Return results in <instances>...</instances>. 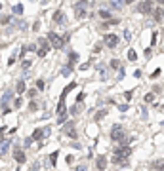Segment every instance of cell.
I'll return each instance as SVG.
<instances>
[{"mask_svg":"<svg viewBox=\"0 0 164 171\" xmlns=\"http://www.w3.org/2000/svg\"><path fill=\"white\" fill-rule=\"evenodd\" d=\"M31 65H33V61H31V59H23L21 61V67L25 68V71H27V68H31Z\"/></svg>","mask_w":164,"mask_h":171,"instance_id":"obj_28","label":"cell"},{"mask_svg":"<svg viewBox=\"0 0 164 171\" xmlns=\"http://www.w3.org/2000/svg\"><path fill=\"white\" fill-rule=\"evenodd\" d=\"M15 63V57H10V59H8V65H10V67H11V65H14Z\"/></svg>","mask_w":164,"mask_h":171,"instance_id":"obj_50","label":"cell"},{"mask_svg":"<svg viewBox=\"0 0 164 171\" xmlns=\"http://www.w3.org/2000/svg\"><path fill=\"white\" fill-rule=\"evenodd\" d=\"M69 114H71V116H77V114H80V103H74L73 107L69 108Z\"/></svg>","mask_w":164,"mask_h":171,"instance_id":"obj_18","label":"cell"},{"mask_svg":"<svg viewBox=\"0 0 164 171\" xmlns=\"http://www.w3.org/2000/svg\"><path fill=\"white\" fill-rule=\"evenodd\" d=\"M153 17H155V21H162V17H164V11L160 10V8H157V10L153 11Z\"/></svg>","mask_w":164,"mask_h":171,"instance_id":"obj_19","label":"cell"},{"mask_svg":"<svg viewBox=\"0 0 164 171\" xmlns=\"http://www.w3.org/2000/svg\"><path fill=\"white\" fill-rule=\"evenodd\" d=\"M124 38H126V42H128V40L132 38V32L130 31H124Z\"/></svg>","mask_w":164,"mask_h":171,"instance_id":"obj_45","label":"cell"},{"mask_svg":"<svg viewBox=\"0 0 164 171\" xmlns=\"http://www.w3.org/2000/svg\"><path fill=\"white\" fill-rule=\"evenodd\" d=\"M103 44H105L107 48H117L118 36L115 34V32H109V34H105V38H103Z\"/></svg>","mask_w":164,"mask_h":171,"instance_id":"obj_3","label":"cell"},{"mask_svg":"<svg viewBox=\"0 0 164 171\" xmlns=\"http://www.w3.org/2000/svg\"><path fill=\"white\" fill-rule=\"evenodd\" d=\"M11 146V139H2L0 141V154H6Z\"/></svg>","mask_w":164,"mask_h":171,"instance_id":"obj_11","label":"cell"},{"mask_svg":"<svg viewBox=\"0 0 164 171\" xmlns=\"http://www.w3.org/2000/svg\"><path fill=\"white\" fill-rule=\"evenodd\" d=\"M14 160L17 162V164H25L27 162V156H25V152H23L19 146H15L14 148Z\"/></svg>","mask_w":164,"mask_h":171,"instance_id":"obj_6","label":"cell"},{"mask_svg":"<svg viewBox=\"0 0 164 171\" xmlns=\"http://www.w3.org/2000/svg\"><path fill=\"white\" fill-rule=\"evenodd\" d=\"M128 108H130V105H120V107H118V110H120V112H126Z\"/></svg>","mask_w":164,"mask_h":171,"instance_id":"obj_44","label":"cell"},{"mask_svg":"<svg viewBox=\"0 0 164 171\" xmlns=\"http://www.w3.org/2000/svg\"><path fill=\"white\" fill-rule=\"evenodd\" d=\"M74 15H77V19H84V17H86V10H84L82 4H74Z\"/></svg>","mask_w":164,"mask_h":171,"instance_id":"obj_10","label":"cell"},{"mask_svg":"<svg viewBox=\"0 0 164 171\" xmlns=\"http://www.w3.org/2000/svg\"><path fill=\"white\" fill-rule=\"evenodd\" d=\"M0 23H2V25H10L11 17H10V15H4V17H0Z\"/></svg>","mask_w":164,"mask_h":171,"instance_id":"obj_29","label":"cell"},{"mask_svg":"<svg viewBox=\"0 0 164 171\" xmlns=\"http://www.w3.org/2000/svg\"><path fill=\"white\" fill-rule=\"evenodd\" d=\"M132 97H134V89H128V91H124V99H126V101H130Z\"/></svg>","mask_w":164,"mask_h":171,"instance_id":"obj_34","label":"cell"},{"mask_svg":"<svg viewBox=\"0 0 164 171\" xmlns=\"http://www.w3.org/2000/svg\"><path fill=\"white\" fill-rule=\"evenodd\" d=\"M38 44H40L42 48H50V50H52V46L48 44V40H46V38H38Z\"/></svg>","mask_w":164,"mask_h":171,"instance_id":"obj_33","label":"cell"},{"mask_svg":"<svg viewBox=\"0 0 164 171\" xmlns=\"http://www.w3.org/2000/svg\"><path fill=\"white\" fill-rule=\"evenodd\" d=\"M107 116V110L103 108V110H99V112H95V116H94V120L95 122H99V120H103V118Z\"/></svg>","mask_w":164,"mask_h":171,"instance_id":"obj_23","label":"cell"},{"mask_svg":"<svg viewBox=\"0 0 164 171\" xmlns=\"http://www.w3.org/2000/svg\"><path fill=\"white\" fill-rule=\"evenodd\" d=\"M31 137H33V141H40L42 137H44V129L37 128V129H34V131H33V135H31Z\"/></svg>","mask_w":164,"mask_h":171,"instance_id":"obj_16","label":"cell"},{"mask_svg":"<svg viewBox=\"0 0 164 171\" xmlns=\"http://www.w3.org/2000/svg\"><path fill=\"white\" fill-rule=\"evenodd\" d=\"M97 15H99L101 19H111V17H113V15H111V11H107V10H99Z\"/></svg>","mask_w":164,"mask_h":171,"instance_id":"obj_22","label":"cell"},{"mask_svg":"<svg viewBox=\"0 0 164 171\" xmlns=\"http://www.w3.org/2000/svg\"><path fill=\"white\" fill-rule=\"evenodd\" d=\"M157 32H153V34H151V46H155V44H157Z\"/></svg>","mask_w":164,"mask_h":171,"instance_id":"obj_40","label":"cell"},{"mask_svg":"<svg viewBox=\"0 0 164 171\" xmlns=\"http://www.w3.org/2000/svg\"><path fill=\"white\" fill-rule=\"evenodd\" d=\"M37 108H38V107H37V103H34V101H31V105H29V110H31V112H34Z\"/></svg>","mask_w":164,"mask_h":171,"instance_id":"obj_42","label":"cell"},{"mask_svg":"<svg viewBox=\"0 0 164 171\" xmlns=\"http://www.w3.org/2000/svg\"><path fill=\"white\" fill-rule=\"evenodd\" d=\"M124 76H126V71L120 67V68H118V78H117V80H124Z\"/></svg>","mask_w":164,"mask_h":171,"instance_id":"obj_38","label":"cell"},{"mask_svg":"<svg viewBox=\"0 0 164 171\" xmlns=\"http://www.w3.org/2000/svg\"><path fill=\"white\" fill-rule=\"evenodd\" d=\"M138 11L139 14H151V11H153V0H143L141 4H139L138 6Z\"/></svg>","mask_w":164,"mask_h":171,"instance_id":"obj_5","label":"cell"},{"mask_svg":"<svg viewBox=\"0 0 164 171\" xmlns=\"http://www.w3.org/2000/svg\"><path fill=\"white\" fill-rule=\"evenodd\" d=\"M153 101H155V91L147 93V95H145V103H153Z\"/></svg>","mask_w":164,"mask_h":171,"instance_id":"obj_31","label":"cell"},{"mask_svg":"<svg viewBox=\"0 0 164 171\" xmlns=\"http://www.w3.org/2000/svg\"><path fill=\"white\" fill-rule=\"evenodd\" d=\"M151 167L153 169H164V160H155L153 164H151Z\"/></svg>","mask_w":164,"mask_h":171,"instance_id":"obj_20","label":"cell"},{"mask_svg":"<svg viewBox=\"0 0 164 171\" xmlns=\"http://www.w3.org/2000/svg\"><path fill=\"white\" fill-rule=\"evenodd\" d=\"M48 42L54 50H63V46H65V40L61 36H57L55 32H48Z\"/></svg>","mask_w":164,"mask_h":171,"instance_id":"obj_1","label":"cell"},{"mask_svg":"<svg viewBox=\"0 0 164 171\" xmlns=\"http://www.w3.org/2000/svg\"><path fill=\"white\" fill-rule=\"evenodd\" d=\"M95 167L97 169H107V156H103V154H99L97 156V160H95Z\"/></svg>","mask_w":164,"mask_h":171,"instance_id":"obj_9","label":"cell"},{"mask_svg":"<svg viewBox=\"0 0 164 171\" xmlns=\"http://www.w3.org/2000/svg\"><path fill=\"white\" fill-rule=\"evenodd\" d=\"M141 118H143V120H147V118H149V112H147V108H145V107L141 108Z\"/></svg>","mask_w":164,"mask_h":171,"instance_id":"obj_39","label":"cell"},{"mask_svg":"<svg viewBox=\"0 0 164 171\" xmlns=\"http://www.w3.org/2000/svg\"><path fill=\"white\" fill-rule=\"evenodd\" d=\"M0 10H2V4H0Z\"/></svg>","mask_w":164,"mask_h":171,"instance_id":"obj_54","label":"cell"},{"mask_svg":"<svg viewBox=\"0 0 164 171\" xmlns=\"http://www.w3.org/2000/svg\"><path fill=\"white\" fill-rule=\"evenodd\" d=\"M65 162H67V164H73V162H74V156H67Z\"/></svg>","mask_w":164,"mask_h":171,"instance_id":"obj_48","label":"cell"},{"mask_svg":"<svg viewBox=\"0 0 164 171\" xmlns=\"http://www.w3.org/2000/svg\"><path fill=\"white\" fill-rule=\"evenodd\" d=\"M84 99H86V93H84V91H80V93L77 95V103H82Z\"/></svg>","mask_w":164,"mask_h":171,"instance_id":"obj_37","label":"cell"},{"mask_svg":"<svg viewBox=\"0 0 164 171\" xmlns=\"http://www.w3.org/2000/svg\"><path fill=\"white\" fill-rule=\"evenodd\" d=\"M115 154H117V156H122V158H130L132 148H130V146H120V148L115 150Z\"/></svg>","mask_w":164,"mask_h":171,"instance_id":"obj_8","label":"cell"},{"mask_svg":"<svg viewBox=\"0 0 164 171\" xmlns=\"http://www.w3.org/2000/svg\"><path fill=\"white\" fill-rule=\"evenodd\" d=\"M6 131V125H2V128H0V133H4Z\"/></svg>","mask_w":164,"mask_h":171,"instance_id":"obj_51","label":"cell"},{"mask_svg":"<svg viewBox=\"0 0 164 171\" xmlns=\"http://www.w3.org/2000/svg\"><path fill=\"white\" fill-rule=\"evenodd\" d=\"M124 2H126V4H132V2H134V0H124Z\"/></svg>","mask_w":164,"mask_h":171,"instance_id":"obj_53","label":"cell"},{"mask_svg":"<svg viewBox=\"0 0 164 171\" xmlns=\"http://www.w3.org/2000/svg\"><path fill=\"white\" fill-rule=\"evenodd\" d=\"M71 72H73V67H69V65L61 68V74H63V76H71Z\"/></svg>","mask_w":164,"mask_h":171,"instance_id":"obj_24","label":"cell"},{"mask_svg":"<svg viewBox=\"0 0 164 171\" xmlns=\"http://www.w3.org/2000/svg\"><path fill=\"white\" fill-rule=\"evenodd\" d=\"M29 48V51H37V44H31V46H27Z\"/></svg>","mask_w":164,"mask_h":171,"instance_id":"obj_49","label":"cell"},{"mask_svg":"<svg viewBox=\"0 0 164 171\" xmlns=\"http://www.w3.org/2000/svg\"><path fill=\"white\" fill-rule=\"evenodd\" d=\"M25 93H27V97H31V99H34V95H37L38 91H37V88H33V89H27Z\"/></svg>","mask_w":164,"mask_h":171,"instance_id":"obj_30","label":"cell"},{"mask_svg":"<svg viewBox=\"0 0 164 171\" xmlns=\"http://www.w3.org/2000/svg\"><path fill=\"white\" fill-rule=\"evenodd\" d=\"M160 72H162L160 68H157V71H153V74H151V80H157L158 76H160Z\"/></svg>","mask_w":164,"mask_h":171,"instance_id":"obj_36","label":"cell"},{"mask_svg":"<svg viewBox=\"0 0 164 171\" xmlns=\"http://www.w3.org/2000/svg\"><path fill=\"white\" fill-rule=\"evenodd\" d=\"M38 28H40V21H37V23L33 25V31H34V32H38Z\"/></svg>","mask_w":164,"mask_h":171,"instance_id":"obj_47","label":"cell"},{"mask_svg":"<svg viewBox=\"0 0 164 171\" xmlns=\"http://www.w3.org/2000/svg\"><path fill=\"white\" fill-rule=\"evenodd\" d=\"M101 50H103V44H101V42H97V44L94 46V50H92V51H94V53H99Z\"/></svg>","mask_w":164,"mask_h":171,"instance_id":"obj_35","label":"cell"},{"mask_svg":"<svg viewBox=\"0 0 164 171\" xmlns=\"http://www.w3.org/2000/svg\"><path fill=\"white\" fill-rule=\"evenodd\" d=\"M109 6L113 8V10H122V8H124V0H111Z\"/></svg>","mask_w":164,"mask_h":171,"instance_id":"obj_13","label":"cell"},{"mask_svg":"<svg viewBox=\"0 0 164 171\" xmlns=\"http://www.w3.org/2000/svg\"><path fill=\"white\" fill-rule=\"evenodd\" d=\"M14 14L15 15H23V6H21V4H15V6H14Z\"/></svg>","mask_w":164,"mask_h":171,"instance_id":"obj_25","label":"cell"},{"mask_svg":"<svg viewBox=\"0 0 164 171\" xmlns=\"http://www.w3.org/2000/svg\"><path fill=\"white\" fill-rule=\"evenodd\" d=\"M128 59H130V61H135V59H138V53H135L134 50H128Z\"/></svg>","mask_w":164,"mask_h":171,"instance_id":"obj_32","label":"cell"},{"mask_svg":"<svg viewBox=\"0 0 164 171\" xmlns=\"http://www.w3.org/2000/svg\"><path fill=\"white\" fill-rule=\"evenodd\" d=\"M158 2V6H164V0H157Z\"/></svg>","mask_w":164,"mask_h":171,"instance_id":"obj_52","label":"cell"},{"mask_svg":"<svg viewBox=\"0 0 164 171\" xmlns=\"http://www.w3.org/2000/svg\"><path fill=\"white\" fill-rule=\"evenodd\" d=\"M11 97H14V91H10V89H8V91H6V93H4V95H2V99H0V103H2V107H6V105L10 103V101H11Z\"/></svg>","mask_w":164,"mask_h":171,"instance_id":"obj_12","label":"cell"},{"mask_svg":"<svg viewBox=\"0 0 164 171\" xmlns=\"http://www.w3.org/2000/svg\"><path fill=\"white\" fill-rule=\"evenodd\" d=\"M88 68H90V63H82L80 65V71H88Z\"/></svg>","mask_w":164,"mask_h":171,"instance_id":"obj_46","label":"cell"},{"mask_svg":"<svg viewBox=\"0 0 164 171\" xmlns=\"http://www.w3.org/2000/svg\"><path fill=\"white\" fill-rule=\"evenodd\" d=\"M74 88H77V82H71L69 86H65V88H63V91H65V93H71Z\"/></svg>","mask_w":164,"mask_h":171,"instance_id":"obj_26","label":"cell"},{"mask_svg":"<svg viewBox=\"0 0 164 171\" xmlns=\"http://www.w3.org/2000/svg\"><path fill=\"white\" fill-rule=\"evenodd\" d=\"M124 128H122V124H115L113 125V129H111V141L113 142H120L124 139Z\"/></svg>","mask_w":164,"mask_h":171,"instance_id":"obj_2","label":"cell"},{"mask_svg":"<svg viewBox=\"0 0 164 171\" xmlns=\"http://www.w3.org/2000/svg\"><path fill=\"white\" fill-rule=\"evenodd\" d=\"M48 51H50V48H40V50H37V55L38 57H46Z\"/></svg>","mask_w":164,"mask_h":171,"instance_id":"obj_27","label":"cell"},{"mask_svg":"<svg viewBox=\"0 0 164 171\" xmlns=\"http://www.w3.org/2000/svg\"><path fill=\"white\" fill-rule=\"evenodd\" d=\"M15 91L21 95V93H25L27 91V86H25V80H19L17 82V86H15Z\"/></svg>","mask_w":164,"mask_h":171,"instance_id":"obj_17","label":"cell"},{"mask_svg":"<svg viewBox=\"0 0 164 171\" xmlns=\"http://www.w3.org/2000/svg\"><path fill=\"white\" fill-rule=\"evenodd\" d=\"M37 89H38V91L44 89V82H42V80H37Z\"/></svg>","mask_w":164,"mask_h":171,"instance_id":"obj_41","label":"cell"},{"mask_svg":"<svg viewBox=\"0 0 164 171\" xmlns=\"http://www.w3.org/2000/svg\"><path fill=\"white\" fill-rule=\"evenodd\" d=\"M109 67L113 68V71H118V68H120V61H118V59H111L109 61Z\"/></svg>","mask_w":164,"mask_h":171,"instance_id":"obj_21","label":"cell"},{"mask_svg":"<svg viewBox=\"0 0 164 171\" xmlns=\"http://www.w3.org/2000/svg\"><path fill=\"white\" fill-rule=\"evenodd\" d=\"M52 21L57 23V25H63V23H65V14H63L61 10H55L54 14H52Z\"/></svg>","mask_w":164,"mask_h":171,"instance_id":"obj_7","label":"cell"},{"mask_svg":"<svg viewBox=\"0 0 164 171\" xmlns=\"http://www.w3.org/2000/svg\"><path fill=\"white\" fill-rule=\"evenodd\" d=\"M78 61V53L77 51H71L69 53V61H67V65H69V67H74V63H77Z\"/></svg>","mask_w":164,"mask_h":171,"instance_id":"obj_14","label":"cell"},{"mask_svg":"<svg viewBox=\"0 0 164 171\" xmlns=\"http://www.w3.org/2000/svg\"><path fill=\"white\" fill-rule=\"evenodd\" d=\"M57 156H59V150H54V152L50 154V164H52V167H57Z\"/></svg>","mask_w":164,"mask_h":171,"instance_id":"obj_15","label":"cell"},{"mask_svg":"<svg viewBox=\"0 0 164 171\" xmlns=\"http://www.w3.org/2000/svg\"><path fill=\"white\" fill-rule=\"evenodd\" d=\"M63 131L67 133L69 139H78V133L74 129V122H67V125H63Z\"/></svg>","mask_w":164,"mask_h":171,"instance_id":"obj_4","label":"cell"},{"mask_svg":"<svg viewBox=\"0 0 164 171\" xmlns=\"http://www.w3.org/2000/svg\"><path fill=\"white\" fill-rule=\"evenodd\" d=\"M14 107H15V108H19V107H21V97H17V99L14 101Z\"/></svg>","mask_w":164,"mask_h":171,"instance_id":"obj_43","label":"cell"}]
</instances>
